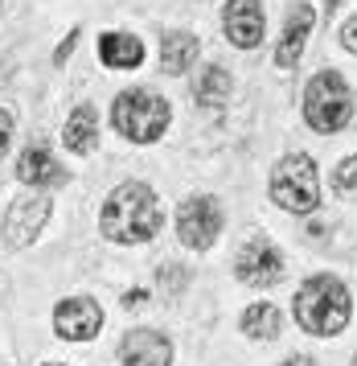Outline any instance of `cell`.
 <instances>
[{
  "label": "cell",
  "mask_w": 357,
  "mask_h": 366,
  "mask_svg": "<svg viewBox=\"0 0 357 366\" xmlns=\"http://www.w3.org/2000/svg\"><path fill=\"white\" fill-rule=\"evenodd\" d=\"M49 366H58V362H49Z\"/></svg>",
  "instance_id": "obj_25"
},
{
  "label": "cell",
  "mask_w": 357,
  "mask_h": 366,
  "mask_svg": "<svg viewBox=\"0 0 357 366\" xmlns=\"http://www.w3.org/2000/svg\"><path fill=\"white\" fill-rule=\"evenodd\" d=\"M99 54H103V62L111 70H136L144 62V46H140V37H131V34H103Z\"/></svg>",
  "instance_id": "obj_14"
},
{
  "label": "cell",
  "mask_w": 357,
  "mask_h": 366,
  "mask_svg": "<svg viewBox=\"0 0 357 366\" xmlns=\"http://www.w3.org/2000/svg\"><path fill=\"white\" fill-rule=\"evenodd\" d=\"M66 149L70 152H91L99 140V119H95V107L91 103H82V107H74V116L66 119Z\"/></svg>",
  "instance_id": "obj_15"
},
{
  "label": "cell",
  "mask_w": 357,
  "mask_h": 366,
  "mask_svg": "<svg viewBox=\"0 0 357 366\" xmlns=\"http://www.w3.org/2000/svg\"><path fill=\"white\" fill-rule=\"evenodd\" d=\"M296 325L312 337H333L349 325V288H345L337 276H312V280L300 284V292L292 300Z\"/></svg>",
  "instance_id": "obj_2"
},
{
  "label": "cell",
  "mask_w": 357,
  "mask_h": 366,
  "mask_svg": "<svg viewBox=\"0 0 357 366\" xmlns=\"http://www.w3.org/2000/svg\"><path fill=\"white\" fill-rule=\"evenodd\" d=\"M341 41H345V50H353L357 54V17L345 25V34H341Z\"/></svg>",
  "instance_id": "obj_21"
},
{
  "label": "cell",
  "mask_w": 357,
  "mask_h": 366,
  "mask_svg": "<svg viewBox=\"0 0 357 366\" xmlns=\"http://www.w3.org/2000/svg\"><path fill=\"white\" fill-rule=\"evenodd\" d=\"M312 21H316V13H312V4H296L292 13H288V25H283V37H279L276 46V66H296L300 62V54H304V41H308L312 34Z\"/></svg>",
  "instance_id": "obj_12"
},
{
  "label": "cell",
  "mask_w": 357,
  "mask_h": 366,
  "mask_svg": "<svg viewBox=\"0 0 357 366\" xmlns=\"http://www.w3.org/2000/svg\"><path fill=\"white\" fill-rule=\"evenodd\" d=\"M263 4L259 0H226V9H222V29L226 37L238 46V50H255L263 41Z\"/></svg>",
  "instance_id": "obj_10"
},
{
  "label": "cell",
  "mask_w": 357,
  "mask_h": 366,
  "mask_svg": "<svg viewBox=\"0 0 357 366\" xmlns=\"http://www.w3.org/2000/svg\"><path fill=\"white\" fill-rule=\"evenodd\" d=\"M234 276L251 288H271V284L283 276V255L271 239H263L255 234L243 251H238V259H234Z\"/></svg>",
  "instance_id": "obj_7"
},
{
  "label": "cell",
  "mask_w": 357,
  "mask_h": 366,
  "mask_svg": "<svg viewBox=\"0 0 357 366\" xmlns=\"http://www.w3.org/2000/svg\"><path fill=\"white\" fill-rule=\"evenodd\" d=\"M164 210L161 198L152 194V185L144 182H124L111 189V198L103 202L99 214V231L107 234L111 243H148L152 234L161 231Z\"/></svg>",
  "instance_id": "obj_1"
},
{
  "label": "cell",
  "mask_w": 357,
  "mask_h": 366,
  "mask_svg": "<svg viewBox=\"0 0 357 366\" xmlns=\"http://www.w3.org/2000/svg\"><path fill=\"white\" fill-rule=\"evenodd\" d=\"M144 297H148L144 288H136V292H128V297H124V305H128V309H131V305H144Z\"/></svg>",
  "instance_id": "obj_23"
},
{
  "label": "cell",
  "mask_w": 357,
  "mask_h": 366,
  "mask_svg": "<svg viewBox=\"0 0 357 366\" xmlns=\"http://www.w3.org/2000/svg\"><path fill=\"white\" fill-rule=\"evenodd\" d=\"M16 177L33 189H49V185H62L66 182V169L49 157L46 149H25L21 161H16Z\"/></svg>",
  "instance_id": "obj_13"
},
{
  "label": "cell",
  "mask_w": 357,
  "mask_h": 366,
  "mask_svg": "<svg viewBox=\"0 0 357 366\" xmlns=\"http://www.w3.org/2000/svg\"><path fill=\"white\" fill-rule=\"evenodd\" d=\"M193 99L206 103V107L226 103L230 99V74L222 66H206L201 74H197V83H193Z\"/></svg>",
  "instance_id": "obj_18"
},
{
  "label": "cell",
  "mask_w": 357,
  "mask_h": 366,
  "mask_svg": "<svg viewBox=\"0 0 357 366\" xmlns=\"http://www.w3.org/2000/svg\"><path fill=\"white\" fill-rule=\"evenodd\" d=\"M279 366H316L312 358H304V354H296V358H288V362H279Z\"/></svg>",
  "instance_id": "obj_24"
},
{
  "label": "cell",
  "mask_w": 357,
  "mask_h": 366,
  "mask_svg": "<svg viewBox=\"0 0 357 366\" xmlns=\"http://www.w3.org/2000/svg\"><path fill=\"white\" fill-rule=\"evenodd\" d=\"M353 116V95H349V86L337 70H321L316 79L308 83L304 91V119H308V128L316 132H341L345 124Z\"/></svg>",
  "instance_id": "obj_4"
},
{
  "label": "cell",
  "mask_w": 357,
  "mask_h": 366,
  "mask_svg": "<svg viewBox=\"0 0 357 366\" xmlns=\"http://www.w3.org/2000/svg\"><path fill=\"white\" fill-rule=\"evenodd\" d=\"M119 362L124 366H169L173 362V342L156 330H131L119 342Z\"/></svg>",
  "instance_id": "obj_11"
},
{
  "label": "cell",
  "mask_w": 357,
  "mask_h": 366,
  "mask_svg": "<svg viewBox=\"0 0 357 366\" xmlns=\"http://www.w3.org/2000/svg\"><path fill=\"white\" fill-rule=\"evenodd\" d=\"M333 189H337L341 198L357 202V157H345L341 165H337V173H333Z\"/></svg>",
  "instance_id": "obj_19"
},
{
  "label": "cell",
  "mask_w": 357,
  "mask_h": 366,
  "mask_svg": "<svg viewBox=\"0 0 357 366\" xmlns=\"http://www.w3.org/2000/svg\"><path fill=\"white\" fill-rule=\"evenodd\" d=\"M49 218V198L46 194H25V198H16L9 206V214H4V239H9V247H29L37 231L46 227Z\"/></svg>",
  "instance_id": "obj_8"
},
{
  "label": "cell",
  "mask_w": 357,
  "mask_h": 366,
  "mask_svg": "<svg viewBox=\"0 0 357 366\" xmlns=\"http://www.w3.org/2000/svg\"><path fill=\"white\" fill-rule=\"evenodd\" d=\"M9 140H13V116H9V112H0V157L9 152Z\"/></svg>",
  "instance_id": "obj_20"
},
{
  "label": "cell",
  "mask_w": 357,
  "mask_h": 366,
  "mask_svg": "<svg viewBox=\"0 0 357 366\" xmlns=\"http://www.w3.org/2000/svg\"><path fill=\"white\" fill-rule=\"evenodd\" d=\"M169 103L156 99L152 91H124L111 107V119L115 128L136 140V144H152V140H161L164 128H169Z\"/></svg>",
  "instance_id": "obj_5"
},
{
  "label": "cell",
  "mask_w": 357,
  "mask_h": 366,
  "mask_svg": "<svg viewBox=\"0 0 357 366\" xmlns=\"http://www.w3.org/2000/svg\"><path fill=\"white\" fill-rule=\"evenodd\" d=\"M54 330L62 333L66 342H91L103 330V309L91 297H66L54 309Z\"/></svg>",
  "instance_id": "obj_9"
},
{
  "label": "cell",
  "mask_w": 357,
  "mask_h": 366,
  "mask_svg": "<svg viewBox=\"0 0 357 366\" xmlns=\"http://www.w3.org/2000/svg\"><path fill=\"white\" fill-rule=\"evenodd\" d=\"M74 41H79V37L70 34V37H66V41H62V46H58V54H54V58H58V62H66V54L74 50Z\"/></svg>",
  "instance_id": "obj_22"
},
{
  "label": "cell",
  "mask_w": 357,
  "mask_h": 366,
  "mask_svg": "<svg viewBox=\"0 0 357 366\" xmlns=\"http://www.w3.org/2000/svg\"><path fill=\"white\" fill-rule=\"evenodd\" d=\"M193 58H197V37L193 34L173 29V34L161 37V66L169 70V74H185V70L193 66Z\"/></svg>",
  "instance_id": "obj_16"
},
{
  "label": "cell",
  "mask_w": 357,
  "mask_h": 366,
  "mask_svg": "<svg viewBox=\"0 0 357 366\" xmlns=\"http://www.w3.org/2000/svg\"><path fill=\"white\" fill-rule=\"evenodd\" d=\"M243 333H246V337L276 342V337H279V309H276V305H267V300L251 305V309L243 313Z\"/></svg>",
  "instance_id": "obj_17"
},
{
  "label": "cell",
  "mask_w": 357,
  "mask_h": 366,
  "mask_svg": "<svg viewBox=\"0 0 357 366\" xmlns=\"http://www.w3.org/2000/svg\"><path fill=\"white\" fill-rule=\"evenodd\" d=\"M271 198L292 214H312L321 206V173L308 152H292L271 169Z\"/></svg>",
  "instance_id": "obj_3"
},
{
  "label": "cell",
  "mask_w": 357,
  "mask_h": 366,
  "mask_svg": "<svg viewBox=\"0 0 357 366\" xmlns=\"http://www.w3.org/2000/svg\"><path fill=\"white\" fill-rule=\"evenodd\" d=\"M222 231V210H218V202L213 198H189L181 202L177 210V234L185 247L193 251H206L213 247V239Z\"/></svg>",
  "instance_id": "obj_6"
}]
</instances>
